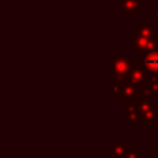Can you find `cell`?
Segmentation results:
<instances>
[{"label": "cell", "instance_id": "5b68a950", "mask_svg": "<svg viewBox=\"0 0 158 158\" xmlns=\"http://www.w3.org/2000/svg\"><path fill=\"white\" fill-rule=\"evenodd\" d=\"M142 10V0H121V16H136Z\"/></svg>", "mask_w": 158, "mask_h": 158}, {"label": "cell", "instance_id": "3957f363", "mask_svg": "<svg viewBox=\"0 0 158 158\" xmlns=\"http://www.w3.org/2000/svg\"><path fill=\"white\" fill-rule=\"evenodd\" d=\"M132 35L148 38V40H158V27L154 26L153 22H137L136 26L131 31Z\"/></svg>", "mask_w": 158, "mask_h": 158}, {"label": "cell", "instance_id": "8992f818", "mask_svg": "<svg viewBox=\"0 0 158 158\" xmlns=\"http://www.w3.org/2000/svg\"><path fill=\"white\" fill-rule=\"evenodd\" d=\"M141 63L149 74H158V51L144 54Z\"/></svg>", "mask_w": 158, "mask_h": 158}, {"label": "cell", "instance_id": "6da1fadb", "mask_svg": "<svg viewBox=\"0 0 158 158\" xmlns=\"http://www.w3.org/2000/svg\"><path fill=\"white\" fill-rule=\"evenodd\" d=\"M148 77H149V73L143 68L141 60H132L130 65V70L125 79L139 90L146 85Z\"/></svg>", "mask_w": 158, "mask_h": 158}, {"label": "cell", "instance_id": "52a82bcc", "mask_svg": "<svg viewBox=\"0 0 158 158\" xmlns=\"http://www.w3.org/2000/svg\"><path fill=\"white\" fill-rule=\"evenodd\" d=\"M153 17H154V21H158V4L153 5Z\"/></svg>", "mask_w": 158, "mask_h": 158}, {"label": "cell", "instance_id": "7a4b0ae2", "mask_svg": "<svg viewBox=\"0 0 158 158\" xmlns=\"http://www.w3.org/2000/svg\"><path fill=\"white\" fill-rule=\"evenodd\" d=\"M115 94L116 99H122L126 101H135L138 99V89L130 84L126 79H115Z\"/></svg>", "mask_w": 158, "mask_h": 158}, {"label": "cell", "instance_id": "277c9868", "mask_svg": "<svg viewBox=\"0 0 158 158\" xmlns=\"http://www.w3.org/2000/svg\"><path fill=\"white\" fill-rule=\"evenodd\" d=\"M131 59L128 56H116L114 64V74L115 79H125L131 65Z\"/></svg>", "mask_w": 158, "mask_h": 158}]
</instances>
